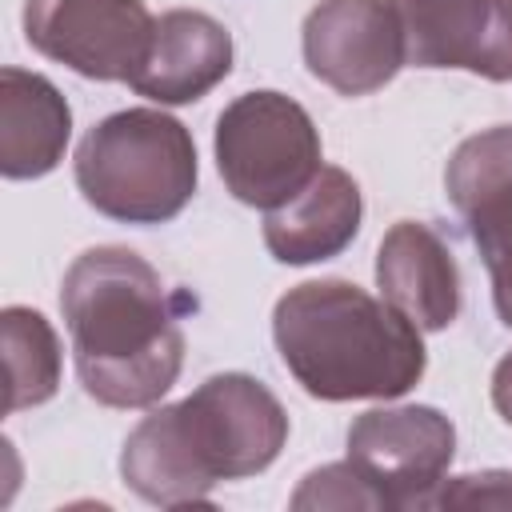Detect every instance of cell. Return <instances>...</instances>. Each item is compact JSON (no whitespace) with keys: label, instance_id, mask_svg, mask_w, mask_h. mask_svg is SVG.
Instances as JSON below:
<instances>
[{"label":"cell","instance_id":"obj_8","mask_svg":"<svg viewBox=\"0 0 512 512\" xmlns=\"http://www.w3.org/2000/svg\"><path fill=\"white\" fill-rule=\"evenodd\" d=\"M444 192L484 256L496 316L512 328V124L460 140L444 168Z\"/></svg>","mask_w":512,"mask_h":512},{"label":"cell","instance_id":"obj_6","mask_svg":"<svg viewBox=\"0 0 512 512\" xmlns=\"http://www.w3.org/2000/svg\"><path fill=\"white\" fill-rule=\"evenodd\" d=\"M456 456V428L432 404L368 408L348 428V460L388 508H432Z\"/></svg>","mask_w":512,"mask_h":512},{"label":"cell","instance_id":"obj_17","mask_svg":"<svg viewBox=\"0 0 512 512\" xmlns=\"http://www.w3.org/2000/svg\"><path fill=\"white\" fill-rule=\"evenodd\" d=\"M512 508V472H468L436 488L432 508Z\"/></svg>","mask_w":512,"mask_h":512},{"label":"cell","instance_id":"obj_12","mask_svg":"<svg viewBox=\"0 0 512 512\" xmlns=\"http://www.w3.org/2000/svg\"><path fill=\"white\" fill-rule=\"evenodd\" d=\"M376 288L420 332H444L460 316V268L444 236L424 220H396L376 248Z\"/></svg>","mask_w":512,"mask_h":512},{"label":"cell","instance_id":"obj_9","mask_svg":"<svg viewBox=\"0 0 512 512\" xmlns=\"http://www.w3.org/2000/svg\"><path fill=\"white\" fill-rule=\"evenodd\" d=\"M308 72L340 96H368L404 68V36L388 0H320L300 28Z\"/></svg>","mask_w":512,"mask_h":512},{"label":"cell","instance_id":"obj_15","mask_svg":"<svg viewBox=\"0 0 512 512\" xmlns=\"http://www.w3.org/2000/svg\"><path fill=\"white\" fill-rule=\"evenodd\" d=\"M0 340H4V372H8V412H24L48 404L60 392V336L44 320V312L8 304L0 312Z\"/></svg>","mask_w":512,"mask_h":512},{"label":"cell","instance_id":"obj_10","mask_svg":"<svg viewBox=\"0 0 512 512\" xmlns=\"http://www.w3.org/2000/svg\"><path fill=\"white\" fill-rule=\"evenodd\" d=\"M404 64L460 68L492 84L512 80V0H388Z\"/></svg>","mask_w":512,"mask_h":512},{"label":"cell","instance_id":"obj_18","mask_svg":"<svg viewBox=\"0 0 512 512\" xmlns=\"http://www.w3.org/2000/svg\"><path fill=\"white\" fill-rule=\"evenodd\" d=\"M492 404H496L500 420L512 428V352L500 356V364L492 368Z\"/></svg>","mask_w":512,"mask_h":512},{"label":"cell","instance_id":"obj_7","mask_svg":"<svg viewBox=\"0 0 512 512\" xmlns=\"http://www.w3.org/2000/svg\"><path fill=\"white\" fill-rule=\"evenodd\" d=\"M24 40L84 80H132L148 44L144 0H24Z\"/></svg>","mask_w":512,"mask_h":512},{"label":"cell","instance_id":"obj_13","mask_svg":"<svg viewBox=\"0 0 512 512\" xmlns=\"http://www.w3.org/2000/svg\"><path fill=\"white\" fill-rule=\"evenodd\" d=\"M364 220V196L360 184L336 168L324 164L312 184L292 196L288 204L264 212V248L280 264H320L340 256Z\"/></svg>","mask_w":512,"mask_h":512},{"label":"cell","instance_id":"obj_2","mask_svg":"<svg viewBox=\"0 0 512 512\" xmlns=\"http://www.w3.org/2000/svg\"><path fill=\"white\" fill-rule=\"evenodd\" d=\"M284 444L288 412L276 392L248 372H216L128 432L120 476L156 508H212L220 480L260 476Z\"/></svg>","mask_w":512,"mask_h":512},{"label":"cell","instance_id":"obj_3","mask_svg":"<svg viewBox=\"0 0 512 512\" xmlns=\"http://www.w3.org/2000/svg\"><path fill=\"white\" fill-rule=\"evenodd\" d=\"M272 340L292 380L328 404L396 400L428 368L420 328L352 280H304L272 308Z\"/></svg>","mask_w":512,"mask_h":512},{"label":"cell","instance_id":"obj_16","mask_svg":"<svg viewBox=\"0 0 512 512\" xmlns=\"http://www.w3.org/2000/svg\"><path fill=\"white\" fill-rule=\"evenodd\" d=\"M292 508H372L376 512L388 504L352 460H340V464H324L308 472L300 488L292 492Z\"/></svg>","mask_w":512,"mask_h":512},{"label":"cell","instance_id":"obj_11","mask_svg":"<svg viewBox=\"0 0 512 512\" xmlns=\"http://www.w3.org/2000/svg\"><path fill=\"white\" fill-rule=\"evenodd\" d=\"M232 72V32L196 8H172L156 20L152 44L128 88L156 104H196Z\"/></svg>","mask_w":512,"mask_h":512},{"label":"cell","instance_id":"obj_1","mask_svg":"<svg viewBox=\"0 0 512 512\" xmlns=\"http://www.w3.org/2000/svg\"><path fill=\"white\" fill-rule=\"evenodd\" d=\"M160 272L124 244L80 252L60 284V312L84 392L104 408H152L184 368L180 308Z\"/></svg>","mask_w":512,"mask_h":512},{"label":"cell","instance_id":"obj_5","mask_svg":"<svg viewBox=\"0 0 512 512\" xmlns=\"http://www.w3.org/2000/svg\"><path fill=\"white\" fill-rule=\"evenodd\" d=\"M212 148L224 188L240 204L264 212L300 196L324 168L312 116L276 88H256L224 104Z\"/></svg>","mask_w":512,"mask_h":512},{"label":"cell","instance_id":"obj_4","mask_svg":"<svg viewBox=\"0 0 512 512\" xmlns=\"http://www.w3.org/2000/svg\"><path fill=\"white\" fill-rule=\"evenodd\" d=\"M80 196L116 224H168L196 192L192 132L160 108H124L92 124L76 144Z\"/></svg>","mask_w":512,"mask_h":512},{"label":"cell","instance_id":"obj_14","mask_svg":"<svg viewBox=\"0 0 512 512\" xmlns=\"http://www.w3.org/2000/svg\"><path fill=\"white\" fill-rule=\"evenodd\" d=\"M72 108L60 88L24 68H0V176L40 180L68 148Z\"/></svg>","mask_w":512,"mask_h":512}]
</instances>
